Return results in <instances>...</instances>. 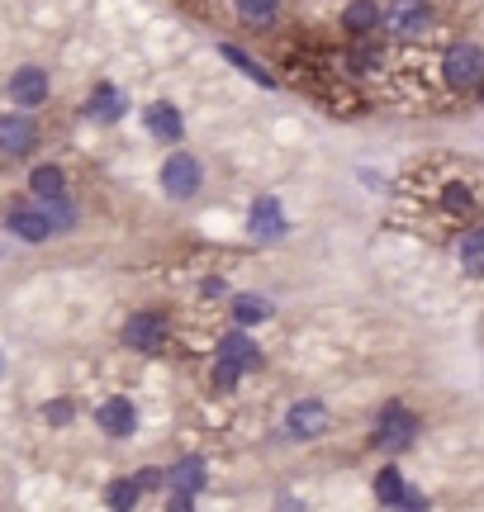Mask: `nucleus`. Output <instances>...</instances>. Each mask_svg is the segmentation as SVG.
I'll return each instance as SVG.
<instances>
[{
    "label": "nucleus",
    "instance_id": "29",
    "mask_svg": "<svg viewBox=\"0 0 484 512\" xmlns=\"http://www.w3.org/2000/svg\"><path fill=\"white\" fill-rule=\"evenodd\" d=\"M200 290H205L209 299H224V294H228V290H224V280H205V285H200Z\"/></svg>",
    "mask_w": 484,
    "mask_h": 512
},
{
    "label": "nucleus",
    "instance_id": "3",
    "mask_svg": "<svg viewBox=\"0 0 484 512\" xmlns=\"http://www.w3.org/2000/svg\"><path fill=\"white\" fill-rule=\"evenodd\" d=\"M162 190H167L171 200H190L200 190V162L190 152H171L167 162H162Z\"/></svg>",
    "mask_w": 484,
    "mask_h": 512
},
{
    "label": "nucleus",
    "instance_id": "11",
    "mask_svg": "<svg viewBox=\"0 0 484 512\" xmlns=\"http://www.w3.org/2000/svg\"><path fill=\"white\" fill-rule=\"evenodd\" d=\"M95 418H100V432H105V437H133V427H138V413H133L129 399H105Z\"/></svg>",
    "mask_w": 484,
    "mask_h": 512
},
{
    "label": "nucleus",
    "instance_id": "26",
    "mask_svg": "<svg viewBox=\"0 0 484 512\" xmlns=\"http://www.w3.org/2000/svg\"><path fill=\"white\" fill-rule=\"evenodd\" d=\"M447 209L451 214H470V190L466 185H447Z\"/></svg>",
    "mask_w": 484,
    "mask_h": 512
},
{
    "label": "nucleus",
    "instance_id": "25",
    "mask_svg": "<svg viewBox=\"0 0 484 512\" xmlns=\"http://www.w3.org/2000/svg\"><path fill=\"white\" fill-rule=\"evenodd\" d=\"M105 498H110V508H133V503H138V489H133V479H114Z\"/></svg>",
    "mask_w": 484,
    "mask_h": 512
},
{
    "label": "nucleus",
    "instance_id": "8",
    "mask_svg": "<svg viewBox=\"0 0 484 512\" xmlns=\"http://www.w3.org/2000/svg\"><path fill=\"white\" fill-rule=\"evenodd\" d=\"M252 238H261V242H276V238H285V209H280V200H271V195H261L257 204H252Z\"/></svg>",
    "mask_w": 484,
    "mask_h": 512
},
{
    "label": "nucleus",
    "instance_id": "23",
    "mask_svg": "<svg viewBox=\"0 0 484 512\" xmlns=\"http://www.w3.org/2000/svg\"><path fill=\"white\" fill-rule=\"evenodd\" d=\"M242 19H252V24H271L276 19V0H238Z\"/></svg>",
    "mask_w": 484,
    "mask_h": 512
},
{
    "label": "nucleus",
    "instance_id": "5",
    "mask_svg": "<svg viewBox=\"0 0 484 512\" xmlns=\"http://www.w3.org/2000/svg\"><path fill=\"white\" fill-rule=\"evenodd\" d=\"M38 147V128L29 114H5L0 119V152L5 157H29Z\"/></svg>",
    "mask_w": 484,
    "mask_h": 512
},
{
    "label": "nucleus",
    "instance_id": "7",
    "mask_svg": "<svg viewBox=\"0 0 484 512\" xmlns=\"http://www.w3.org/2000/svg\"><path fill=\"white\" fill-rule=\"evenodd\" d=\"M10 100H15L19 110H34L48 100V72H38V67H19L10 76Z\"/></svg>",
    "mask_w": 484,
    "mask_h": 512
},
{
    "label": "nucleus",
    "instance_id": "15",
    "mask_svg": "<svg viewBox=\"0 0 484 512\" xmlns=\"http://www.w3.org/2000/svg\"><path fill=\"white\" fill-rule=\"evenodd\" d=\"M205 479H209V470H205V460H200V456H186L181 465H176V470H171V484H176V494H190V498L205 489Z\"/></svg>",
    "mask_w": 484,
    "mask_h": 512
},
{
    "label": "nucleus",
    "instance_id": "22",
    "mask_svg": "<svg viewBox=\"0 0 484 512\" xmlns=\"http://www.w3.org/2000/svg\"><path fill=\"white\" fill-rule=\"evenodd\" d=\"M91 114L95 119H119V114H124V95L114 91V86H100V91L91 95Z\"/></svg>",
    "mask_w": 484,
    "mask_h": 512
},
{
    "label": "nucleus",
    "instance_id": "6",
    "mask_svg": "<svg viewBox=\"0 0 484 512\" xmlns=\"http://www.w3.org/2000/svg\"><path fill=\"white\" fill-rule=\"evenodd\" d=\"M162 337H167V318H162V313H133L129 323H124V342H129L133 351L162 347Z\"/></svg>",
    "mask_w": 484,
    "mask_h": 512
},
{
    "label": "nucleus",
    "instance_id": "17",
    "mask_svg": "<svg viewBox=\"0 0 484 512\" xmlns=\"http://www.w3.org/2000/svg\"><path fill=\"white\" fill-rule=\"evenodd\" d=\"M233 318H238L242 328H252V323H266V318H271V304H266L261 294H238V299H233Z\"/></svg>",
    "mask_w": 484,
    "mask_h": 512
},
{
    "label": "nucleus",
    "instance_id": "24",
    "mask_svg": "<svg viewBox=\"0 0 484 512\" xmlns=\"http://www.w3.org/2000/svg\"><path fill=\"white\" fill-rule=\"evenodd\" d=\"M43 418L53 422V427H67V422L76 418V408H72V399H48L43 403Z\"/></svg>",
    "mask_w": 484,
    "mask_h": 512
},
{
    "label": "nucleus",
    "instance_id": "20",
    "mask_svg": "<svg viewBox=\"0 0 484 512\" xmlns=\"http://www.w3.org/2000/svg\"><path fill=\"white\" fill-rule=\"evenodd\" d=\"M219 53H224V57H228V62H233V67H238L242 76H252L257 86H276V76H271V72H261V67H257V62H252V57H247V53H242V48H233V43H224Z\"/></svg>",
    "mask_w": 484,
    "mask_h": 512
},
{
    "label": "nucleus",
    "instance_id": "13",
    "mask_svg": "<svg viewBox=\"0 0 484 512\" xmlns=\"http://www.w3.org/2000/svg\"><path fill=\"white\" fill-rule=\"evenodd\" d=\"M10 233L15 238H24V242H43L53 228H48V219H43V209H10Z\"/></svg>",
    "mask_w": 484,
    "mask_h": 512
},
{
    "label": "nucleus",
    "instance_id": "4",
    "mask_svg": "<svg viewBox=\"0 0 484 512\" xmlns=\"http://www.w3.org/2000/svg\"><path fill=\"white\" fill-rule=\"evenodd\" d=\"M442 72H447V86H456V91H475L480 76H484V53L480 48H470V43H461V48H451L447 53Z\"/></svg>",
    "mask_w": 484,
    "mask_h": 512
},
{
    "label": "nucleus",
    "instance_id": "18",
    "mask_svg": "<svg viewBox=\"0 0 484 512\" xmlns=\"http://www.w3.org/2000/svg\"><path fill=\"white\" fill-rule=\"evenodd\" d=\"M43 219H48L53 233H67L76 223V204L67 200V195H53V200H43Z\"/></svg>",
    "mask_w": 484,
    "mask_h": 512
},
{
    "label": "nucleus",
    "instance_id": "27",
    "mask_svg": "<svg viewBox=\"0 0 484 512\" xmlns=\"http://www.w3.org/2000/svg\"><path fill=\"white\" fill-rule=\"evenodd\" d=\"M238 375H242V370L233 366V361H219V366H214V389H233V384H238Z\"/></svg>",
    "mask_w": 484,
    "mask_h": 512
},
{
    "label": "nucleus",
    "instance_id": "30",
    "mask_svg": "<svg viewBox=\"0 0 484 512\" xmlns=\"http://www.w3.org/2000/svg\"><path fill=\"white\" fill-rule=\"evenodd\" d=\"M190 503H195V498H190V494H171V508H176V512H186Z\"/></svg>",
    "mask_w": 484,
    "mask_h": 512
},
{
    "label": "nucleus",
    "instance_id": "9",
    "mask_svg": "<svg viewBox=\"0 0 484 512\" xmlns=\"http://www.w3.org/2000/svg\"><path fill=\"white\" fill-rule=\"evenodd\" d=\"M143 124H148V133H152V138H162V143H181V133H186L181 110H176V105H167V100L148 105V110H143Z\"/></svg>",
    "mask_w": 484,
    "mask_h": 512
},
{
    "label": "nucleus",
    "instance_id": "19",
    "mask_svg": "<svg viewBox=\"0 0 484 512\" xmlns=\"http://www.w3.org/2000/svg\"><path fill=\"white\" fill-rule=\"evenodd\" d=\"M29 185H34L38 200H53V195H67V176L57 171V166H38L34 176H29Z\"/></svg>",
    "mask_w": 484,
    "mask_h": 512
},
{
    "label": "nucleus",
    "instance_id": "31",
    "mask_svg": "<svg viewBox=\"0 0 484 512\" xmlns=\"http://www.w3.org/2000/svg\"><path fill=\"white\" fill-rule=\"evenodd\" d=\"M0 370H5V356H0Z\"/></svg>",
    "mask_w": 484,
    "mask_h": 512
},
{
    "label": "nucleus",
    "instance_id": "16",
    "mask_svg": "<svg viewBox=\"0 0 484 512\" xmlns=\"http://www.w3.org/2000/svg\"><path fill=\"white\" fill-rule=\"evenodd\" d=\"M342 24H347V34H371L375 24H380V10H375L371 0H352L347 10H342Z\"/></svg>",
    "mask_w": 484,
    "mask_h": 512
},
{
    "label": "nucleus",
    "instance_id": "10",
    "mask_svg": "<svg viewBox=\"0 0 484 512\" xmlns=\"http://www.w3.org/2000/svg\"><path fill=\"white\" fill-rule=\"evenodd\" d=\"M285 427H290L295 437H323V432H328V408H323L318 399H304V403L290 408Z\"/></svg>",
    "mask_w": 484,
    "mask_h": 512
},
{
    "label": "nucleus",
    "instance_id": "2",
    "mask_svg": "<svg viewBox=\"0 0 484 512\" xmlns=\"http://www.w3.org/2000/svg\"><path fill=\"white\" fill-rule=\"evenodd\" d=\"M385 24H390V34H399V38H423L432 29V5L428 0H390Z\"/></svg>",
    "mask_w": 484,
    "mask_h": 512
},
{
    "label": "nucleus",
    "instance_id": "21",
    "mask_svg": "<svg viewBox=\"0 0 484 512\" xmlns=\"http://www.w3.org/2000/svg\"><path fill=\"white\" fill-rule=\"evenodd\" d=\"M461 266H466L470 275L484 271V228H470L466 238H461Z\"/></svg>",
    "mask_w": 484,
    "mask_h": 512
},
{
    "label": "nucleus",
    "instance_id": "1",
    "mask_svg": "<svg viewBox=\"0 0 484 512\" xmlns=\"http://www.w3.org/2000/svg\"><path fill=\"white\" fill-rule=\"evenodd\" d=\"M413 432H418L413 413L404 403H390V408L380 413V422H375V446H380V451H409Z\"/></svg>",
    "mask_w": 484,
    "mask_h": 512
},
{
    "label": "nucleus",
    "instance_id": "28",
    "mask_svg": "<svg viewBox=\"0 0 484 512\" xmlns=\"http://www.w3.org/2000/svg\"><path fill=\"white\" fill-rule=\"evenodd\" d=\"M162 470H138V475H133V489H138V494H148V489H157V484H162Z\"/></svg>",
    "mask_w": 484,
    "mask_h": 512
},
{
    "label": "nucleus",
    "instance_id": "12",
    "mask_svg": "<svg viewBox=\"0 0 484 512\" xmlns=\"http://www.w3.org/2000/svg\"><path fill=\"white\" fill-rule=\"evenodd\" d=\"M375 498H380L385 508H399V503H409V508H423V498L409 494V484H404V475H399L394 465H385V470L375 475Z\"/></svg>",
    "mask_w": 484,
    "mask_h": 512
},
{
    "label": "nucleus",
    "instance_id": "14",
    "mask_svg": "<svg viewBox=\"0 0 484 512\" xmlns=\"http://www.w3.org/2000/svg\"><path fill=\"white\" fill-rule=\"evenodd\" d=\"M219 361H233L238 370H257L261 351L252 347V337H242V332H228L224 342H219Z\"/></svg>",
    "mask_w": 484,
    "mask_h": 512
}]
</instances>
